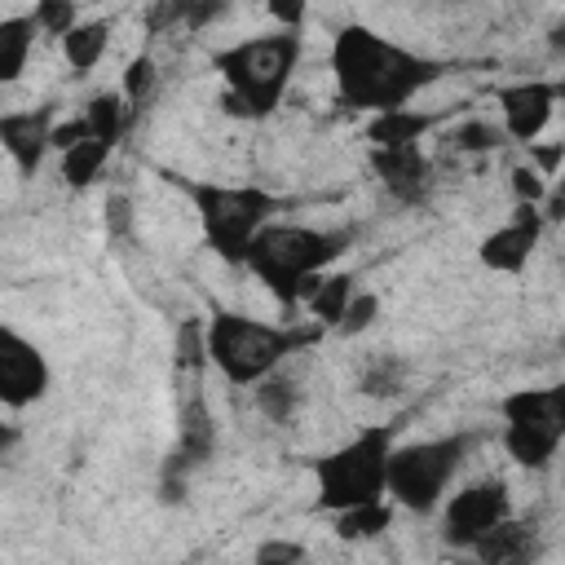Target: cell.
I'll use <instances>...</instances> for the list:
<instances>
[{"instance_id":"7c38bea8","label":"cell","mask_w":565,"mask_h":565,"mask_svg":"<svg viewBox=\"0 0 565 565\" xmlns=\"http://www.w3.org/2000/svg\"><path fill=\"white\" fill-rule=\"evenodd\" d=\"M53 106H22V110H0V150L9 154L13 172L31 181L44 159L53 154Z\"/></svg>"},{"instance_id":"8992f818","label":"cell","mask_w":565,"mask_h":565,"mask_svg":"<svg viewBox=\"0 0 565 565\" xmlns=\"http://www.w3.org/2000/svg\"><path fill=\"white\" fill-rule=\"evenodd\" d=\"M190 194V207L199 216V230H203V243L212 247L216 260L225 265H243L247 256V243L256 238V230L265 221H274L282 212V199L260 190V185H225V181H177Z\"/></svg>"},{"instance_id":"277c9868","label":"cell","mask_w":565,"mask_h":565,"mask_svg":"<svg viewBox=\"0 0 565 565\" xmlns=\"http://www.w3.org/2000/svg\"><path fill=\"white\" fill-rule=\"evenodd\" d=\"M322 327L313 322L309 331L296 327H278L238 309H216L203 322V362L234 388H252L256 380H265L269 371L287 366L291 353H300Z\"/></svg>"},{"instance_id":"e0dca14e","label":"cell","mask_w":565,"mask_h":565,"mask_svg":"<svg viewBox=\"0 0 565 565\" xmlns=\"http://www.w3.org/2000/svg\"><path fill=\"white\" fill-rule=\"evenodd\" d=\"M110 35H115V22L110 18H79L57 44H62V57L71 66V75H88L97 71V62L106 57L110 49Z\"/></svg>"},{"instance_id":"7a4b0ae2","label":"cell","mask_w":565,"mask_h":565,"mask_svg":"<svg viewBox=\"0 0 565 565\" xmlns=\"http://www.w3.org/2000/svg\"><path fill=\"white\" fill-rule=\"evenodd\" d=\"M305 57V35L296 26H274L260 35H243L212 53V71L225 84L230 119H269L282 106V93Z\"/></svg>"},{"instance_id":"9a60e30c","label":"cell","mask_w":565,"mask_h":565,"mask_svg":"<svg viewBox=\"0 0 565 565\" xmlns=\"http://www.w3.org/2000/svg\"><path fill=\"white\" fill-rule=\"evenodd\" d=\"M353 291H358V278H353L349 269H335V265H331V269L313 274V278L300 287V300H296V305L309 309V322H318V327H335Z\"/></svg>"},{"instance_id":"484cf974","label":"cell","mask_w":565,"mask_h":565,"mask_svg":"<svg viewBox=\"0 0 565 565\" xmlns=\"http://www.w3.org/2000/svg\"><path fill=\"white\" fill-rule=\"evenodd\" d=\"M26 13L35 18L40 40H62V35L84 18V13H79V0H35Z\"/></svg>"},{"instance_id":"cb8c5ba5","label":"cell","mask_w":565,"mask_h":565,"mask_svg":"<svg viewBox=\"0 0 565 565\" xmlns=\"http://www.w3.org/2000/svg\"><path fill=\"white\" fill-rule=\"evenodd\" d=\"M154 93H159V62H154L150 53H137V57H128V66H124V79H119V97H124L128 115L146 110V106L154 102Z\"/></svg>"},{"instance_id":"5b68a950","label":"cell","mask_w":565,"mask_h":565,"mask_svg":"<svg viewBox=\"0 0 565 565\" xmlns=\"http://www.w3.org/2000/svg\"><path fill=\"white\" fill-rule=\"evenodd\" d=\"M393 446H397V428L393 424H362L353 437H344L340 446H331L327 455H318L313 459V494H318V508L331 516V512H344V508L384 499Z\"/></svg>"},{"instance_id":"6da1fadb","label":"cell","mask_w":565,"mask_h":565,"mask_svg":"<svg viewBox=\"0 0 565 565\" xmlns=\"http://www.w3.org/2000/svg\"><path fill=\"white\" fill-rule=\"evenodd\" d=\"M441 75H446V62L415 53L366 22H344L331 35V79L340 102L353 106L358 115L411 106Z\"/></svg>"},{"instance_id":"2e32d148","label":"cell","mask_w":565,"mask_h":565,"mask_svg":"<svg viewBox=\"0 0 565 565\" xmlns=\"http://www.w3.org/2000/svg\"><path fill=\"white\" fill-rule=\"evenodd\" d=\"M499 415H503V424H547V428H565V388H561V384L512 388V393L499 397Z\"/></svg>"},{"instance_id":"e575fe53","label":"cell","mask_w":565,"mask_h":565,"mask_svg":"<svg viewBox=\"0 0 565 565\" xmlns=\"http://www.w3.org/2000/svg\"><path fill=\"white\" fill-rule=\"evenodd\" d=\"M106 230L110 234H124L128 230V199L124 194H110L106 199Z\"/></svg>"},{"instance_id":"f1b7e54d","label":"cell","mask_w":565,"mask_h":565,"mask_svg":"<svg viewBox=\"0 0 565 565\" xmlns=\"http://www.w3.org/2000/svg\"><path fill=\"white\" fill-rule=\"evenodd\" d=\"M455 146L468 150V154H481V150H494L503 146V128H494L490 119H468L455 128Z\"/></svg>"},{"instance_id":"d6986e66","label":"cell","mask_w":565,"mask_h":565,"mask_svg":"<svg viewBox=\"0 0 565 565\" xmlns=\"http://www.w3.org/2000/svg\"><path fill=\"white\" fill-rule=\"evenodd\" d=\"M428 132H433V115L415 110V106L366 115V141L371 146H419Z\"/></svg>"},{"instance_id":"ac0fdd59","label":"cell","mask_w":565,"mask_h":565,"mask_svg":"<svg viewBox=\"0 0 565 565\" xmlns=\"http://www.w3.org/2000/svg\"><path fill=\"white\" fill-rule=\"evenodd\" d=\"M35 18L31 13H4L0 18V88L18 84L31 66V53H35Z\"/></svg>"},{"instance_id":"836d02e7","label":"cell","mask_w":565,"mask_h":565,"mask_svg":"<svg viewBox=\"0 0 565 565\" xmlns=\"http://www.w3.org/2000/svg\"><path fill=\"white\" fill-rule=\"evenodd\" d=\"M84 137H93L88 132V124H84V115H75V119H53V150H66V146H75V141H84Z\"/></svg>"},{"instance_id":"44dd1931","label":"cell","mask_w":565,"mask_h":565,"mask_svg":"<svg viewBox=\"0 0 565 565\" xmlns=\"http://www.w3.org/2000/svg\"><path fill=\"white\" fill-rule=\"evenodd\" d=\"M110 150H115L110 141H102V137H84V141L57 150V177H62L71 190H88V185L102 177Z\"/></svg>"},{"instance_id":"4dcf8cb0","label":"cell","mask_w":565,"mask_h":565,"mask_svg":"<svg viewBox=\"0 0 565 565\" xmlns=\"http://www.w3.org/2000/svg\"><path fill=\"white\" fill-rule=\"evenodd\" d=\"M305 556H309V547L296 543V539H265V543H256V552H252L256 565H296V561H305Z\"/></svg>"},{"instance_id":"7402d4cb","label":"cell","mask_w":565,"mask_h":565,"mask_svg":"<svg viewBox=\"0 0 565 565\" xmlns=\"http://www.w3.org/2000/svg\"><path fill=\"white\" fill-rule=\"evenodd\" d=\"M530 539H534V525H521V521H499L490 534H481L468 552L486 565H512V561H525L530 556Z\"/></svg>"},{"instance_id":"d590c367","label":"cell","mask_w":565,"mask_h":565,"mask_svg":"<svg viewBox=\"0 0 565 565\" xmlns=\"http://www.w3.org/2000/svg\"><path fill=\"white\" fill-rule=\"evenodd\" d=\"M18 441H22V428L13 419H0V455H9Z\"/></svg>"},{"instance_id":"83f0119b","label":"cell","mask_w":565,"mask_h":565,"mask_svg":"<svg viewBox=\"0 0 565 565\" xmlns=\"http://www.w3.org/2000/svg\"><path fill=\"white\" fill-rule=\"evenodd\" d=\"M375 318H380V296L358 287V291L349 296V305H344V313H340V322H335L331 331H335V335H344V340H353V335L371 331V327H375Z\"/></svg>"},{"instance_id":"d6a6232c","label":"cell","mask_w":565,"mask_h":565,"mask_svg":"<svg viewBox=\"0 0 565 565\" xmlns=\"http://www.w3.org/2000/svg\"><path fill=\"white\" fill-rule=\"evenodd\" d=\"M309 4H313V0H265V13H269L278 26H296V31H305Z\"/></svg>"},{"instance_id":"d4e9b609","label":"cell","mask_w":565,"mask_h":565,"mask_svg":"<svg viewBox=\"0 0 565 565\" xmlns=\"http://www.w3.org/2000/svg\"><path fill=\"white\" fill-rule=\"evenodd\" d=\"M128 119H132V115H128V106H124L119 93H93L88 106H84V124H88V132L102 137V141H110V146H119Z\"/></svg>"},{"instance_id":"30bf717a","label":"cell","mask_w":565,"mask_h":565,"mask_svg":"<svg viewBox=\"0 0 565 565\" xmlns=\"http://www.w3.org/2000/svg\"><path fill=\"white\" fill-rule=\"evenodd\" d=\"M556 102H561V79L530 75V79L499 84V88H494V106H499V128H503V137L516 141V146L543 137V128H547L552 115H556Z\"/></svg>"},{"instance_id":"4fadbf2b","label":"cell","mask_w":565,"mask_h":565,"mask_svg":"<svg viewBox=\"0 0 565 565\" xmlns=\"http://www.w3.org/2000/svg\"><path fill=\"white\" fill-rule=\"evenodd\" d=\"M371 172L380 177V185L402 199V203H419L428 194L433 181V159L424 154V146H371Z\"/></svg>"},{"instance_id":"ba28073f","label":"cell","mask_w":565,"mask_h":565,"mask_svg":"<svg viewBox=\"0 0 565 565\" xmlns=\"http://www.w3.org/2000/svg\"><path fill=\"white\" fill-rule=\"evenodd\" d=\"M437 508H441V539L450 547L468 552L481 534H490L499 521L512 516V490L499 477H477V481H468L459 490L450 486Z\"/></svg>"},{"instance_id":"ffe728a7","label":"cell","mask_w":565,"mask_h":565,"mask_svg":"<svg viewBox=\"0 0 565 565\" xmlns=\"http://www.w3.org/2000/svg\"><path fill=\"white\" fill-rule=\"evenodd\" d=\"M393 516H397V508H393V499L384 494V499H375V503H358V508L331 512V530H335V539H344V543H371V539H380V534L393 525Z\"/></svg>"},{"instance_id":"8fae6325","label":"cell","mask_w":565,"mask_h":565,"mask_svg":"<svg viewBox=\"0 0 565 565\" xmlns=\"http://www.w3.org/2000/svg\"><path fill=\"white\" fill-rule=\"evenodd\" d=\"M543 207L539 203H516L512 216L503 225H494L481 243H477V260L490 274H525V265L534 260L539 243H543Z\"/></svg>"},{"instance_id":"3957f363","label":"cell","mask_w":565,"mask_h":565,"mask_svg":"<svg viewBox=\"0 0 565 565\" xmlns=\"http://www.w3.org/2000/svg\"><path fill=\"white\" fill-rule=\"evenodd\" d=\"M353 234L349 230H327V225H296V221H265L256 238L247 243L243 269L282 305L300 300V287L331 269L349 252Z\"/></svg>"},{"instance_id":"603a6c76","label":"cell","mask_w":565,"mask_h":565,"mask_svg":"<svg viewBox=\"0 0 565 565\" xmlns=\"http://www.w3.org/2000/svg\"><path fill=\"white\" fill-rule=\"evenodd\" d=\"M252 393H256L260 415H265V419H274V424H287V419L296 415V406H300V380H296V375H287L282 366H278V371H269L265 380H256V384H252Z\"/></svg>"},{"instance_id":"1f68e13d","label":"cell","mask_w":565,"mask_h":565,"mask_svg":"<svg viewBox=\"0 0 565 565\" xmlns=\"http://www.w3.org/2000/svg\"><path fill=\"white\" fill-rule=\"evenodd\" d=\"M525 154H530V168L543 177V181H552L556 172H561V159H565V141H525Z\"/></svg>"},{"instance_id":"f546056e","label":"cell","mask_w":565,"mask_h":565,"mask_svg":"<svg viewBox=\"0 0 565 565\" xmlns=\"http://www.w3.org/2000/svg\"><path fill=\"white\" fill-rule=\"evenodd\" d=\"M508 185H512V199H516V203H539V207H543V199H547V190H552V181H543L530 163H516V168L508 172Z\"/></svg>"},{"instance_id":"52a82bcc","label":"cell","mask_w":565,"mask_h":565,"mask_svg":"<svg viewBox=\"0 0 565 565\" xmlns=\"http://www.w3.org/2000/svg\"><path fill=\"white\" fill-rule=\"evenodd\" d=\"M477 437L472 433H446V437H424V441H397L388 455V486L384 494L393 508L433 516L446 490L455 486L459 468L468 463Z\"/></svg>"},{"instance_id":"9c48e42d","label":"cell","mask_w":565,"mask_h":565,"mask_svg":"<svg viewBox=\"0 0 565 565\" xmlns=\"http://www.w3.org/2000/svg\"><path fill=\"white\" fill-rule=\"evenodd\" d=\"M53 388V366L44 349L22 335L18 327L0 322V406L4 411H26L44 402Z\"/></svg>"},{"instance_id":"4316f807","label":"cell","mask_w":565,"mask_h":565,"mask_svg":"<svg viewBox=\"0 0 565 565\" xmlns=\"http://www.w3.org/2000/svg\"><path fill=\"white\" fill-rule=\"evenodd\" d=\"M402 380H406V366L397 362V358H371L366 366H362V375H358V388L366 393V397H393L397 388H402Z\"/></svg>"},{"instance_id":"5bb4252c","label":"cell","mask_w":565,"mask_h":565,"mask_svg":"<svg viewBox=\"0 0 565 565\" xmlns=\"http://www.w3.org/2000/svg\"><path fill=\"white\" fill-rule=\"evenodd\" d=\"M561 437H565V428H547V424H503L499 446L516 468L543 472V468H552V459L561 450Z\"/></svg>"}]
</instances>
